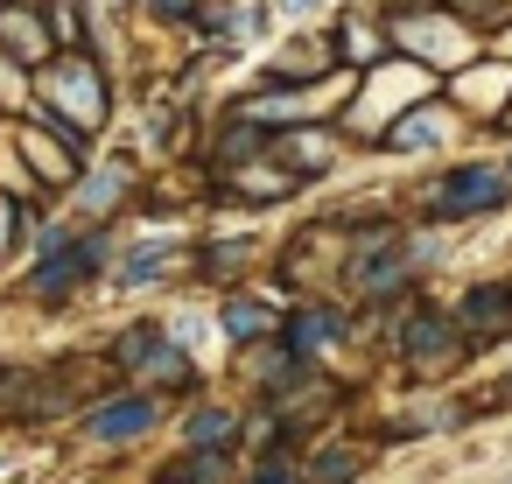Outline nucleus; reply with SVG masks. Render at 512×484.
<instances>
[{
    "mask_svg": "<svg viewBox=\"0 0 512 484\" xmlns=\"http://www.w3.org/2000/svg\"><path fill=\"white\" fill-rule=\"evenodd\" d=\"M134 379H162V386H183V379H190V358H183V344H176V337H155V344L141 351Z\"/></svg>",
    "mask_w": 512,
    "mask_h": 484,
    "instance_id": "9d476101",
    "label": "nucleus"
},
{
    "mask_svg": "<svg viewBox=\"0 0 512 484\" xmlns=\"http://www.w3.org/2000/svg\"><path fill=\"white\" fill-rule=\"evenodd\" d=\"M155 15H190V0H148Z\"/></svg>",
    "mask_w": 512,
    "mask_h": 484,
    "instance_id": "cd10ccee",
    "label": "nucleus"
},
{
    "mask_svg": "<svg viewBox=\"0 0 512 484\" xmlns=\"http://www.w3.org/2000/svg\"><path fill=\"white\" fill-rule=\"evenodd\" d=\"M120 190H127V169H106V176L85 183V204H92V211H99V204H120Z\"/></svg>",
    "mask_w": 512,
    "mask_h": 484,
    "instance_id": "412c9836",
    "label": "nucleus"
},
{
    "mask_svg": "<svg viewBox=\"0 0 512 484\" xmlns=\"http://www.w3.org/2000/svg\"><path fill=\"white\" fill-rule=\"evenodd\" d=\"M281 8H288V15H309V8H323V0H281Z\"/></svg>",
    "mask_w": 512,
    "mask_h": 484,
    "instance_id": "c756f323",
    "label": "nucleus"
},
{
    "mask_svg": "<svg viewBox=\"0 0 512 484\" xmlns=\"http://www.w3.org/2000/svg\"><path fill=\"white\" fill-rule=\"evenodd\" d=\"M344 57H351V64L379 57V36H372V29H344Z\"/></svg>",
    "mask_w": 512,
    "mask_h": 484,
    "instance_id": "393cba45",
    "label": "nucleus"
},
{
    "mask_svg": "<svg viewBox=\"0 0 512 484\" xmlns=\"http://www.w3.org/2000/svg\"><path fill=\"white\" fill-rule=\"evenodd\" d=\"M169 253H176V246H141V253H134V260H127V267H120V281H155V274H162V260H169Z\"/></svg>",
    "mask_w": 512,
    "mask_h": 484,
    "instance_id": "aec40b11",
    "label": "nucleus"
},
{
    "mask_svg": "<svg viewBox=\"0 0 512 484\" xmlns=\"http://www.w3.org/2000/svg\"><path fill=\"white\" fill-rule=\"evenodd\" d=\"M463 8H484V15L498 8V15H505V8H512V0H463Z\"/></svg>",
    "mask_w": 512,
    "mask_h": 484,
    "instance_id": "c85d7f7f",
    "label": "nucleus"
},
{
    "mask_svg": "<svg viewBox=\"0 0 512 484\" xmlns=\"http://www.w3.org/2000/svg\"><path fill=\"white\" fill-rule=\"evenodd\" d=\"M442 134H449V113L421 106V113H407V120L386 134V148H428V141H442Z\"/></svg>",
    "mask_w": 512,
    "mask_h": 484,
    "instance_id": "ddd939ff",
    "label": "nucleus"
},
{
    "mask_svg": "<svg viewBox=\"0 0 512 484\" xmlns=\"http://www.w3.org/2000/svg\"><path fill=\"white\" fill-rule=\"evenodd\" d=\"M232 183H239L246 197H288V190H295V176H288V169H253V162H239V176H232Z\"/></svg>",
    "mask_w": 512,
    "mask_h": 484,
    "instance_id": "f3484780",
    "label": "nucleus"
},
{
    "mask_svg": "<svg viewBox=\"0 0 512 484\" xmlns=\"http://www.w3.org/2000/svg\"><path fill=\"white\" fill-rule=\"evenodd\" d=\"M505 197H512V176H505V169H449V176L428 190L435 218H484V211H498Z\"/></svg>",
    "mask_w": 512,
    "mask_h": 484,
    "instance_id": "f257e3e1",
    "label": "nucleus"
},
{
    "mask_svg": "<svg viewBox=\"0 0 512 484\" xmlns=\"http://www.w3.org/2000/svg\"><path fill=\"white\" fill-rule=\"evenodd\" d=\"M337 337H344V316H337V309H295V316L281 323V344H288V351H302V358L330 351Z\"/></svg>",
    "mask_w": 512,
    "mask_h": 484,
    "instance_id": "39448f33",
    "label": "nucleus"
},
{
    "mask_svg": "<svg viewBox=\"0 0 512 484\" xmlns=\"http://www.w3.org/2000/svg\"><path fill=\"white\" fill-rule=\"evenodd\" d=\"M8 246H15V204L0 197V253H8Z\"/></svg>",
    "mask_w": 512,
    "mask_h": 484,
    "instance_id": "a878e982",
    "label": "nucleus"
},
{
    "mask_svg": "<svg viewBox=\"0 0 512 484\" xmlns=\"http://www.w3.org/2000/svg\"><path fill=\"white\" fill-rule=\"evenodd\" d=\"M148 428H155V400H148V393H127V400H106V407L85 414V435H92V442H134V435H148Z\"/></svg>",
    "mask_w": 512,
    "mask_h": 484,
    "instance_id": "20e7f679",
    "label": "nucleus"
},
{
    "mask_svg": "<svg viewBox=\"0 0 512 484\" xmlns=\"http://www.w3.org/2000/svg\"><path fill=\"white\" fill-rule=\"evenodd\" d=\"M22 148H29V162H36V176H50V183H78V155H85V148H71V141H57L50 127H29V134H22Z\"/></svg>",
    "mask_w": 512,
    "mask_h": 484,
    "instance_id": "0eeeda50",
    "label": "nucleus"
},
{
    "mask_svg": "<svg viewBox=\"0 0 512 484\" xmlns=\"http://www.w3.org/2000/svg\"><path fill=\"white\" fill-rule=\"evenodd\" d=\"M281 148H288V162H295V176H323V169H330V162H337V155H330V141H323V134H288V141H281Z\"/></svg>",
    "mask_w": 512,
    "mask_h": 484,
    "instance_id": "2eb2a0df",
    "label": "nucleus"
},
{
    "mask_svg": "<svg viewBox=\"0 0 512 484\" xmlns=\"http://www.w3.org/2000/svg\"><path fill=\"white\" fill-rule=\"evenodd\" d=\"M43 92H57V106H50V113H78V120H92V113L106 106V78H99L85 57H64V64L43 78Z\"/></svg>",
    "mask_w": 512,
    "mask_h": 484,
    "instance_id": "f03ea898",
    "label": "nucleus"
},
{
    "mask_svg": "<svg viewBox=\"0 0 512 484\" xmlns=\"http://www.w3.org/2000/svg\"><path fill=\"white\" fill-rule=\"evenodd\" d=\"M505 400H512V393H505Z\"/></svg>",
    "mask_w": 512,
    "mask_h": 484,
    "instance_id": "7c9ffc66",
    "label": "nucleus"
},
{
    "mask_svg": "<svg viewBox=\"0 0 512 484\" xmlns=\"http://www.w3.org/2000/svg\"><path fill=\"white\" fill-rule=\"evenodd\" d=\"M218 323H225V337H232V344H260L267 330H281V316H274V309H260V302H232Z\"/></svg>",
    "mask_w": 512,
    "mask_h": 484,
    "instance_id": "f8f14e48",
    "label": "nucleus"
},
{
    "mask_svg": "<svg viewBox=\"0 0 512 484\" xmlns=\"http://www.w3.org/2000/svg\"><path fill=\"white\" fill-rule=\"evenodd\" d=\"M407 358H414L421 372L456 365V323H442V316H414V323H407Z\"/></svg>",
    "mask_w": 512,
    "mask_h": 484,
    "instance_id": "423d86ee",
    "label": "nucleus"
},
{
    "mask_svg": "<svg viewBox=\"0 0 512 484\" xmlns=\"http://www.w3.org/2000/svg\"><path fill=\"white\" fill-rule=\"evenodd\" d=\"M456 323H470L477 337H505L512 330V288H470V302L456 309Z\"/></svg>",
    "mask_w": 512,
    "mask_h": 484,
    "instance_id": "6e6552de",
    "label": "nucleus"
},
{
    "mask_svg": "<svg viewBox=\"0 0 512 484\" xmlns=\"http://www.w3.org/2000/svg\"><path fill=\"white\" fill-rule=\"evenodd\" d=\"M43 15L57 22V36H64V50H71V43H78V8H71V0H50Z\"/></svg>",
    "mask_w": 512,
    "mask_h": 484,
    "instance_id": "b1692460",
    "label": "nucleus"
},
{
    "mask_svg": "<svg viewBox=\"0 0 512 484\" xmlns=\"http://www.w3.org/2000/svg\"><path fill=\"white\" fill-rule=\"evenodd\" d=\"M400 43L414 50V57H456V50H442V43H463V29H435V22H400Z\"/></svg>",
    "mask_w": 512,
    "mask_h": 484,
    "instance_id": "4468645a",
    "label": "nucleus"
},
{
    "mask_svg": "<svg viewBox=\"0 0 512 484\" xmlns=\"http://www.w3.org/2000/svg\"><path fill=\"white\" fill-rule=\"evenodd\" d=\"M232 428H239V421H232L225 407H204V414H190V449H225Z\"/></svg>",
    "mask_w": 512,
    "mask_h": 484,
    "instance_id": "dca6fc26",
    "label": "nucleus"
},
{
    "mask_svg": "<svg viewBox=\"0 0 512 484\" xmlns=\"http://www.w3.org/2000/svg\"><path fill=\"white\" fill-rule=\"evenodd\" d=\"M260 148H267V120H253V113H246V120H232V127L218 134V162H225V169L253 162Z\"/></svg>",
    "mask_w": 512,
    "mask_h": 484,
    "instance_id": "9b49d317",
    "label": "nucleus"
},
{
    "mask_svg": "<svg viewBox=\"0 0 512 484\" xmlns=\"http://www.w3.org/2000/svg\"><path fill=\"white\" fill-rule=\"evenodd\" d=\"M232 260H246V239H225V246H204V267H211V274H232Z\"/></svg>",
    "mask_w": 512,
    "mask_h": 484,
    "instance_id": "5701e85b",
    "label": "nucleus"
},
{
    "mask_svg": "<svg viewBox=\"0 0 512 484\" xmlns=\"http://www.w3.org/2000/svg\"><path fill=\"white\" fill-rule=\"evenodd\" d=\"M155 337H162V323H134V330H120V344H113V365H120V372H134V365H141V351H148Z\"/></svg>",
    "mask_w": 512,
    "mask_h": 484,
    "instance_id": "6ab92c4d",
    "label": "nucleus"
},
{
    "mask_svg": "<svg viewBox=\"0 0 512 484\" xmlns=\"http://www.w3.org/2000/svg\"><path fill=\"white\" fill-rule=\"evenodd\" d=\"M316 477H323V484H351V477H358V456H330V449H323V456H316Z\"/></svg>",
    "mask_w": 512,
    "mask_h": 484,
    "instance_id": "4be33fe9",
    "label": "nucleus"
},
{
    "mask_svg": "<svg viewBox=\"0 0 512 484\" xmlns=\"http://www.w3.org/2000/svg\"><path fill=\"white\" fill-rule=\"evenodd\" d=\"M99 260H106V239L50 246V253H43V267H36V295H50V302H57V295H71V288H78V281H85Z\"/></svg>",
    "mask_w": 512,
    "mask_h": 484,
    "instance_id": "7ed1b4c3",
    "label": "nucleus"
},
{
    "mask_svg": "<svg viewBox=\"0 0 512 484\" xmlns=\"http://www.w3.org/2000/svg\"><path fill=\"white\" fill-rule=\"evenodd\" d=\"M0 43H8V57H43L50 43H43V22L29 15V8H15V0H0Z\"/></svg>",
    "mask_w": 512,
    "mask_h": 484,
    "instance_id": "1a4fd4ad",
    "label": "nucleus"
},
{
    "mask_svg": "<svg viewBox=\"0 0 512 484\" xmlns=\"http://www.w3.org/2000/svg\"><path fill=\"white\" fill-rule=\"evenodd\" d=\"M400 281H407V267H400L393 253H379V260H358V288L386 295V288H400Z\"/></svg>",
    "mask_w": 512,
    "mask_h": 484,
    "instance_id": "a211bd4d",
    "label": "nucleus"
},
{
    "mask_svg": "<svg viewBox=\"0 0 512 484\" xmlns=\"http://www.w3.org/2000/svg\"><path fill=\"white\" fill-rule=\"evenodd\" d=\"M253 484H295V470H288V463H267V470H260Z\"/></svg>",
    "mask_w": 512,
    "mask_h": 484,
    "instance_id": "bb28decb",
    "label": "nucleus"
}]
</instances>
